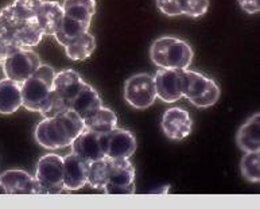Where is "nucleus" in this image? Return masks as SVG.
<instances>
[{"label": "nucleus", "mask_w": 260, "mask_h": 209, "mask_svg": "<svg viewBox=\"0 0 260 209\" xmlns=\"http://www.w3.org/2000/svg\"><path fill=\"white\" fill-rule=\"evenodd\" d=\"M241 175L249 182L260 181V153H245L240 162Z\"/></svg>", "instance_id": "cd10ccee"}, {"label": "nucleus", "mask_w": 260, "mask_h": 209, "mask_svg": "<svg viewBox=\"0 0 260 209\" xmlns=\"http://www.w3.org/2000/svg\"><path fill=\"white\" fill-rule=\"evenodd\" d=\"M65 47V53L68 58L73 61H82V59L89 58L92 53L96 49V38L90 34L89 31H86L81 34L78 38L73 39Z\"/></svg>", "instance_id": "4be33fe9"}, {"label": "nucleus", "mask_w": 260, "mask_h": 209, "mask_svg": "<svg viewBox=\"0 0 260 209\" xmlns=\"http://www.w3.org/2000/svg\"><path fill=\"white\" fill-rule=\"evenodd\" d=\"M0 186L6 194H42L35 177L24 170H7L2 173Z\"/></svg>", "instance_id": "9b49d317"}, {"label": "nucleus", "mask_w": 260, "mask_h": 209, "mask_svg": "<svg viewBox=\"0 0 260 209\" xmlns=\"http://www.w3.org/2000/svg\"><path fill=\"white\" fill-rule=\"evenodd\" d=\"M107 194H134L135 189V167L129 158H112V167L104 189Z\"/></svg>", "instance_id": "0eeeda50"}, {"label": "nucleus", "mask_w": 260, "mask_h": 209, "mask_svg": "<svg viewBox=\"0 0 260 209\" xmlns=\"http://www.w3.org/2000/svg\"><path fill=\"white\" fill-rule=\"evenodd\" d=\"M45 37L37 20L22 22L15 27L6 28L4 34L0 37V42L4 43L11 51L20 47H35Z\"/></svg>", "instance_id": "1a4fd4ad"}, {"label": "nucleus", "mask_w": 260, "mask_h": 209, "mask_svg": "<svg viewBox=\"0 0 260 209\" xmlns=\"http://www.w3.org/2000/svg\"><path fill=\"white\" fill-rule=\"evenodd\" d=\"M209 8V0H182L183 15L198 18L206 14Z\"/></svg>", "instance_id": "c85d7f7f"}, {"label": "nucleus", "mask_w": 260, "mask_h": 209, "mask_svg": "<svg viewBox=\"0 0 260 209\" xmlns=\"http://www.w3.org/2000/svg\"><path fill=\"white\" fill-rule=\"evenodd\" d=\"M62 4L55 0H43L38 14L35 16L37 23L42 30L43 35L53 37L63 18Z\"/></svg>", "instance_id": "f3484780"}, {"label": "nucleus", "mask_w": 260, "mask_h": 209, "mask_svg": "<svg viewBox=\"0 0 260 209\" xmlns=\"http://www.w3.org/2000/svg\"><path fill=\"white\" fill-rule=\"evenodd\" d=\"M84 80L81 76L73 69H63L58 73H55L54 81H53V91L59 93L70 104L78 91L84 85Z\"/></svg>", "instance_id": "6ab92c4d"}, {"label": "nucleus", "mask_w": 260, "mask_h": 209, "mask_svg": "<svg viewBox=\"0 0 260 209\" xmlns=\"http://www.w3.org/2000/svg\"><path fill=\"white\" fill-rule=\"evenodd\" d=\"M89 27L90 23H88V22L72 19L69 16L63 15L62 20H61V23H59L58 28H57V31H55V34L53 37L57 39V42L61 46H66L73 39L78 38L81 34L89 31Z\"/></svg>", "instance_id": "412c9836"}, {"label": "nucleus", "mask_w": 260, "mask_h": 209, "mask_svg": "<svg viewBox=\"0 0 260 209\" xmlns=\"http://www.w3.org/2000/svg\"><path fill=\"white\" fill-rule=\"evenodd\" d=\"M84 127L94 132H108L117 127V116L111 108L101 107L98 112L84 120Z\"/></svg>", "instance_id": "393cba45"}, {"label": "nucleus", "mask_w": 260, "mask_h": 209, "mask_svg": "<svg viewBox=\"0 0 260 209\" xmlns=\"http://www.w3.org/2000/svg\"><path fill=\"white\" fill-rule=\"evenodd\" d=\"M42 2L43 0H14V3L2 8L0 15L6 23V28L15 27L22 22L35 19Z\"/></svg>", "instance_id": "4468645a"}, {"label": "nucleus", "mask_w": 260, "mask_h": 209, "mask_svg": "<svg viewBox=\"0 0 260 209\" xmlns=\"http://www.w3.org/2000/svg\"><path fill=\"white\" fill-rule=\"evenodd\" d=\"M156 97L165 103H174L183 97L185 91V69L160 68L155 77Z\"/></svg>", "instance_id": "9d476101"}, {"label": "nucleus", "mask_w": 260, "mask_h": 209, "mask_svg": "<svg viewBox=\"0 0 260 209\" xmlns=\"http://www.w3.org/2000/svg\"><path fill=\"white\" fill-rule=\"evenodd\" d=\"M111 167H112V158H108V157L90 162L86 184L92 186L93 189H104L105 184L109 178Z\"/></svg>", "instance_id": "a878e982"}, {"label": "nucleus", "mask_w": 260, "mask_h": 209, "mask_svg": "<svg viewBox=\"0 0 260 209\" xmlns=\"http://www.w3.org/2000/svg\"><path fill=\"white\" fill-rule=\"evenodd\" d=\"M62 8L66 16L90 23L96 12V0H63Z\"/></svg>", "instance_id": "b1692460"}, {"label": "nucleus", "mask_w": 260, "mask_h": 209, "mask_svg": "<svg viewBox=\"0 0 260 209\" xmlns=\"http://www.w3.org/2000/svg\"><path fill=\"white\" fill-rule=\"evenodd\" d=\"M103 107V100L93 86L84 82L81 89L70 101V109L76 112L82 120L88 119Z\"/></svg>", "instance_id": "dca6fc26"}, {"label": "nucleus", "mask_w": 260, "mask_h": 209, "mask_svg": "<svg viewBox=\"0 0 260 209\" xmlns=\"http://www.w3.org/2000/svg\"><path fill=\"white\" fill-rule=\"evenodd\" d=\"M239 4L248 14H256L260 10V0H239Z\"/></svg>", "instance_id": "7c9ffc66"}, {"label": "nucleus", "mask_w": 260, "mask_h": 209, "mask_svg": "<svg viewBox=\"0 0 260 209\" xmlns=\"http://www.w3.org/2000/svg\"><path fill=\"white\" fill-rule=\"evenodd\" d=\"M260 115H252L237 131V146L244 153L260 150Z\"/></svg>", "instance_id": "a211bd4d"}, {"label": "nucleus", "mask_w": 260, "mask_h": 209, "mask_svg": "<svg viewBox=\"0 0 260 209\" xmlns=\"http://www.w3.org/2000/svg\"><path fill=\"white\" fill-rule=\"evenodd\" d=\"M89 163L76 154L63 158V186L66 190H78L88 182Z\"/></svg>", "instance_id": "2eb2a0df"}, {"label": "nucleus", "mask_w": 260, "mask_h": 209, "mask_svg": "<svg viewBox=\"0 0 260 209\" xmlns=\"http://www.w3.org/2000/svg\"><path fill=\"white\" fill-rule=\"evenodd\" d=\"M68 111H70L69 103L59 93L51 89V92L49 93V96L46 97V100H45V103H43L41 109H39V113L43 117H53L62 115V113L68 112Z\"/></svg>", "instance_id": "bb28decb"}, {"label": "nucleus", "mask_w": 260, "mask_h": 209, "mask_svg": "<svg viewBox=\"0 0 260 209\" xmlns=\"http://www.w3.org/2000/svg\"><path fill=\"white\" fill-rule=\"evenodd\" d=\"M22 107V91L20 84L4 78L0 80V113L11 115Z\"/></svg>", "instance_id": "aec40b11"}, {"label": "nucleus", "mask_w": 260, "mask_h": 209, "mask_svg": "<svg viewBox=\"0 0 260 209\" xmlns=\"http://www.w3.org/2000/svg\"><path fill=\"white\" fill-rule=\"evenodd\" d=\"M107 132H94L84 127L76 139L72 142V154L81 157L88 162L105 158L107 151Z\"/></svg>", "instance_id": "6e6552de"}, {"label": "nucleus", "mask_w": 260, "mask_h": 209, "mask_svg": "<svg viewBox=\"0 0 260 209\" xmlns=\"http://www.w3.org/2000/svg\"><path fill=\"white\" fill-rule=\"evenodd\" d=\"M55 77V70L50 65L41 64L34 73L20 84L22 91V107L39 112V109L53 89V81Z\"/></svg>", "instance_id": "7ed1b4c3"}, {"label": "nucleus", "mask_w": 260, "mask_h": 209, "mask_svg": "<svg viewBox=\"0 0 260 209\" xmlns=\"http://www.w3.org/2000/svg\"><path fill=\"white\" fill-rule=\"evenodd\" d=\"M4 31H6V23H4L3 18L0 15V37L4 34Z\"/></svg>", "instance_id": "473e14b6"}, {"label": "nucleus", "mask_w": 260, "mask_h": 209, "mask_svg": "<svg viewBox=\"0 0 260 209\" xmlns=\"http://www.w3.org/2000/svg\"><path fill=\"white\" fill-rule=\"evenodd\" d=\"M212 78L206 77L202 73H198L194 70L185 69V91H183V97L191 101L194 105L201 96L204 95L208 86L210 85Z\"/></svg>", "instance_id": "5701e85b"}, {"label": "nucleus", "mask_w": 260, "mask_h": 209, "mask_svg": "<svg viewBox=\"0 0 260 209\" xmlns=\"http://www.w3.org/2000/svg\"><path fill=\"white\" fill-rule=\"evenodd\" d=\"M193 120L187 111L178 107L167 109L162 117V130L167 138L182 140L190 135Z\"/></svg>", "instance_id": "f8f14e48"}, {"label": "nucleus", "mask_w": 260, "mask_h": 209, "mask_svg": "<svg viewBox=\"0 0 260 209\" xmlns=\"http://www.w3.org/2000/svg\"><path fill=\"white\" fill-rule=\"evenodd\" d=\"M41 64L42 62H41L38 53H35L28 47H20V49L11 51L7 55V58L4 59L2 66H3L6 78L22 84L38 69Z\"/></svg>", "instance_id": "39448f33"}, {"label": "nucleus", "mask_w": 260, "mask_h": 209, "mask_svg": "<svg viewBox=\"0 0 260 209\" xmlns=\"http://www.w3.org/2000/svg\"><path fill=\"white\" fill-rule=\"evenodd\" d=\"M156 7L167 16L183 15L182 0H155Z\"/></svg>", "instance_id": "c756f323"}, {"label": "nucleus", "mask_w": 260, "mask_h": 209, "mask_svg": "<svg viewBox=\"0 0 260 209\" xmlns=\"http://www.w3.org/2000/svg\"><path fill=\"white\" fill-rule=\"evenodd\" d=\"M84 130V120L72 109L58 116L45 117L35 128V140L43 148L68 147Z\"/></svg>", "instance_id": "f257e3e1"}, {"label": "nucleus", "mask_w": 260, "mask_h": 209, "mask_svg": "<svg viewBox=\"0 0 260 209\" xmlns=\"http://www.w3.org/2000/svg\"><path fill=\"white\" fill-rule=\"evenodd\" d=\"M10 53H11V50H10L4 43L0 42V66L3 65L4 59L7 58V55L10 54Z\"/></svg>", "instance_id": "2f4dec72"}, {"label": "nucleus", "mask_w": 260, "mask_h": 209, "mask_svg": "<svg viewBox=\"0 0 260 209\" xmlns=\"http://www.w3.org/2000/svg\"><path fill=\"white\" fill-rule=\"evenodd\" d=\"M107 136V151L108 158H131L136 151L135 135L128 130L115 127L105 134Z\"/></svg>", "instance_id": "ddd939ff"}, {"label": "nucleus", "mask_w": 260, "mask_h": 209, "mask_svg": "<svg viewBox=\"0 0 260 209\" xmlns=\"http://www.w3.org/2000/svg\"><path fill=\"white\" fill-rule=\"evenodd\" d=\"M35 180L42 194H59L63 186V158L57 154H46L38 161Z\"/></svg>", "instance_id": "20e7f679"}, {"label": "nucleus", "mask_w": 260, "mask_h": 209, "mask_svg": "<svg viewBox=\"0 0 260 209\" xmlns=\"http://www.w3.org/2000/svg\"><path fill=\"white\" fill-rule=\"evenodd\" d=\"M124 99L136 109H146L156 100L154 77L148 73H139L129 77L124 85Z\"/></svg>", "instance_id": "423d86ee"}, {"label": "nucleus", "mask_w": 260, "mask_h": 209, "mask_svg": "<svg viewBox=\"0 0 260 209\" xmlns=\"http://www.w3.org/2000/svg\"><path fill=\"white\" fill-rule=\"evenodd\" d=\"M193 57V47L186 41L175 37H160L150 47L151 61L165 69H187Z\"/></svg>", "instance_id": "f03ea898"}]
</instances>
